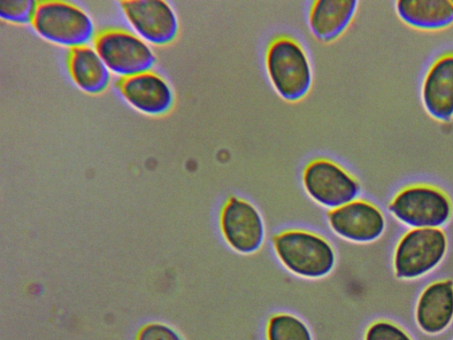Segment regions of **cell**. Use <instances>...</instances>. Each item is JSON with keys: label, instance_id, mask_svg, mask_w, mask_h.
Here are the masks:
<instances>
[{"label": "cell", "instance_id": "15", "mask_svg": "<svg viewBox=\"0 0 453 340\" xmlns=\"http://www.w3.org/2000/svg\"><path fill=\"white\" fill-rule=\"evenodd\" d=\"M66 66L73 83L86 93H101L111 81V72L93 45L69 49Z\"/></svg>", "mask_w": 453, "mask_h": 340}, {"label": "cell", "instance_id": "18", "mask_svg": "<svg viewBox=\"0 0 453 340\" xmlns=\"http://www.w3.org/2000/svg\"><path fill=\"white\" fill-rule=\"evenodd\" d=\"M362 340H415L412 336L395 321L380 318L365 327Z\"/></svg>", "mask_w": 453, "mask_h": 340}, {"label": "cell", "instance_id": "7", "mask_svg": "<svg viewBox=\"0 0 453 340\" xmlns=\"http://www.w3.org/2000/svg\"><path fill=\"white\" fill-rule=\"evenodd\" d=\"M218 225L225 244L239 255H253L265 243L266 224L261 211L241 195L232 194L224 200Z\"/></svg>", "mask_w": 453, "mask_h": 340}, {"label": "cell", "instance_id": "1", "mask_svg": "<svg viewBox=\"0 0 453 340\" xmlns=\"http://www.w3.org/2000/svg\"><path fill=\"white\" fill-rule=\"evenodd\" d=\"M270 244L280 267L303 280L324 279L334 271L337 265L338 254L334 243L316 229L284 227L273 234Z\"/></svg>", "mask_w": 453, "mask_h": 340}, {"label": "cell", "instance_id": "10", "mask_svg": "<svg viewBox=\"0 0 453 340\" xmlns=\"http://www.w3.org/2000/svg\"><path fill=\"white\" fill-rule=\"evenodd\" d=\"M119 5L134 32L149 44L165 45L179 32V19L173 6L163 0H126Z\"/></svg>", "mask_w": 453, "mask_h": 340}, {"label": "cell", "instance_id": "9", "mask_svg": "<svg viewBox=\"0 0 453 340\" xmlns=\"http://www.w3.org/2000/svg\"><path fill=\"white\" fill-rule=\"evenodd\" d=\"M326 221L336 237L357 244L379 240L387 228V218L382 209L374 202L361 197L328 210Z\"/></svg>", "mask_w": 453, "mask_h": 340}, {"label": "cell", "instance_id": "8", "mask_svg": "<svg viewBox=\"0 0 453 340\" xmlns=\"http://www.w3.org/2000/svg\"><path fill=\"white\" fill-rule=\"evenodd\" d=\"M92 45L110 72L119 78L151 70L156 62L150 45L122 27L101 29L96 33Z\"/></svg>", "mask_w": 453, "mask_h": 340}, {"label": "cell", "instance_id": "16", "mask_svg": "<svg viewBox=\"0 0 453 340\" xmlns=\"http://www.w3.org/2000/svg\"><path fill=\"white\" fill-rule=\"evenodd\" d=\"M395 10L406 26L416 30L435 32L453 25V1L399 0Z\"/></svg>", "mask_w": 453, "mask_h": 340}, {"label": "cell", "instance_id": "5", "mask_svg": "<svg viewBox=\"0 0 453 340\" xmlns=\"http://www.w3.org/2000/svg\"><path fill=\"white\" fill-rule=\"evenodd\" d=\"M30 24L42 39L69 49L89 44L96 33L89 14L65 1H38Z\"/></svg>", "mask_w": 453, "mask_h": 340}, {"label": "cell", "instance_id": "14", "mask_svg": "<svg viewBox=\"0 0 453 340\" xmlns=\"http://www.w3.org/2000/svg\"><path fill=\"white\" fill-rule=\"evenodd\" d=\"M358 9L355 0H317L307 12V26L312 36L323 43L341 37L353 22Z\"/></svg>", "mask_w": 453, "mask_h": 340}, {"label": "cell", "instance_id": "21", "mask_svg": "<svg viewBox=\"0 0 453 340\" xmlns=\"http://www.w3.org/2000/svg\"><path fill=\"white\" fill-rule=\"evenodd\" d=\"M453 340V339H452Z\"/></svg>", "mask_w": 453, "mask_h": 340}, {"label": "cell", "instance_id": "19", "mask_svg": "<svg viewBox=\"0 0 453 340\" xmlns=\"http://www.w3.org/2000/svg\"><path fill=\"white\" fill-rule=\"evenodd\" d=\"M36 4L33 0H0V18L11 23H31Z\"/></svg>", "mask_w": 453, "mask_h": 340}, {"label": "cell", "instance_id": "11", "mask_svg": "<svg viewBox=\"0 0 453 340\" xmlns=\"http://www.w3.org/2000/svg\"><path fill=\"white\" fill-rule=\"evenodd\" d=\"M116 88L131 107L147 115H163L173 105L174 95L171 85L152 69L119 78Z\"/></svg>", "mask_w": 453, "mask_h": 340}, {"label": "cell", "instance_id": "13", "mask_svg": "<svg viewBox=\"0 0 453 340\" xmlns=\"http://www.w3.org/2000/svg\"><path fill=\"white\" fill-rule=\"evenodd\" d=\"M417 327L425 334L436 336L453 323V280L437 279L420 291L414 308Z\"/></svg>", "mask_w": 453, "mask_h": 340}, {"label": "cell", "instance_id": "6", "mask_svg": "<svg viewBox=\"0 0 453 340\" xmlns=\"http://www.w3.org/2000/svg\"><path fill=\"white\" fill-rule=\"evenodd\" d=\"M301 183L306 196L327 211L359 197L362 191L358 178L327 157L310 159L302 169Z\"/></svg>", "mask_w": 453, "mask_h": 340}, {"label": "cell", "instance_id": "3", "mask_svg": "<svg viewBox=\"0 0 453 340\" xmlns=\"http://www.w3.org/2000/svg\"><path fill=\"white\" fill-rule=\"evenodd\" d=\"M390 214L411 228H442L453 216V201L442 188L427 182L401 187L388 204Z\"/></svg>", "mask_w": 453, "mask_h": 340}, {"label": "cell", "instance_id": "2", "mask_svg": "<svg viewBox=\"0 0 453 340\" xmlns=\"http://www.w3.org/2000/svg\"><path fill=\"white\" fill-rule=\"evenodd\" d=\"M265 68L272 88L285 101L303 99L312 87L311 58L304 45L290 35L279 34L269 40Z\"/></svg>", "mask_w": 453, "mask_h": 340}, {"label": "cell", "instance_id": "17", "mask_svg": "<svg viewBox=\"0 0 453 340\" xmlns=\"http://www.w3.org/2000/svg\"><path fill=\"white\" fill-rule=\"evenodd\" d=\"M264 340H315V337L311 326L302 316L280 310L267 317Z\"/></svg>", "mask_w": 453, "mask_h": 340}, {"label": "cell", "instance_id": "4", "mask_svg": "<svg viewBox=\"0 0 453 340\" xmlns=\"http://www.w3.org/2000/svg\"><path fill=\"white\" fill-rule=\"evenodd\" d=\"M449 239L442 228H411L398 238L392 257L397 279L413 281L436 269L444 260Z\"/></svg>", "mask_w": 453, "mask_h": 340}, {"label": "cell", "instance_id": "20", "mask_svg": "<svg viewBox=\"0 0 453 340\" xmlns=\"http://www.w3.org/2000/svg\"><path fill=\"white\" fill-rule=\"evenodd\" d=\"M135 340H184L179 332L172 327L152 322L144 325L138 331Z\"/></svg>", "mask_w": 453, "mask_h": 340}, {"label": "cell", "instance_id": "12", "mask_svg": "<svg viewBox=\"0 0 453 340\" xmlns=\"http://www.w3.org/2000/svg\"><path fill=\"white\" fill-rule=\"evenodd\" d=\"M426 113L447 123L453 119V50L439 53L428 65L420 87Z\"/></svg>", "mask_w": 453, "mask_h": 340}]
</instances>
